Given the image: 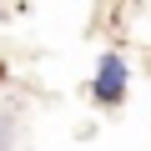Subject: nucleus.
<instances>
[{
    "instance_id": "f257e3e1",
    "label": "nucleus",
    "mask_w": 151,
    "mask_h": 151,
    "mask_svg": "<svg viewBox=\"0 0 151 151\" xmlns=\"http://www.w3.org/2000/svg\"><path fill=\"white\" fill-rule=\"evenodd\" d=\"M91 96H96L101 106H121V96H126V60H121L116 50H106V55H101L96 81H91Z\"/></svg>"
},
{
    "instance_id": "f03ea898",
    "label": "nucleus",
    "mask_w": 151,
    "mask_h": 151,
    "mask_svg": "<svg viewBox=\"0 0 151 151\" xmlns=\"http://www.w3.org/2000/svg\"><path fill=\"white\" fill-rule=\"evenodd\" d=\"M20 141V116L15 111H0V151H10Z\"/></svg>"
}]
</instances>
